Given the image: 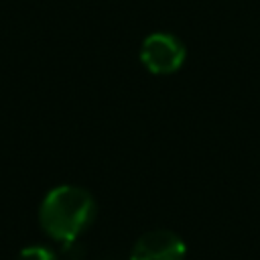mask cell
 Listing matches in <instances>:
<instances>
[{
  "mask_svg": "<svg viewBox=\"0 0 260 260\" xmlns=\"http://www.w3.org/2000/svg\"><path fill=\"white\" fill-rule=\"evenodd\" d=\"M63 256L67 260H81L83 258V246L77 240L63 242Z\"/></svg>",
  "mask_w": 260,
  "mask_h": 260,
  "instance_id": "cell-5",
  "label": "cell"
},
{
  "mask_svg": "<svg viewBox=\"0 0 260 260\" xmlns=\"http://www.w3.org/2000/svg\"><path fill=\"white\" fill-rule=\"evenodd\" d=\"M140 61L148 71L167 75V73L177 71L183 65L185 47L177 37L169 32H152L150 37L142 41Z\"/></svg>",
  "mask_w": 260,
  "mask_h": 260,
  "instance_id": "cell-2",
  "label": "cell"
},
{
  "mask_svg": "<svg viewBox=\"0 0 260 260\" xmlns=\"http://www.w3.org/2000/svg\"><path fill=\"white\" fill-rule=\"evenodd\" d=\"M95 217L93 197L75 185H61L51 189L39 209L41 228L57 242L77 240Z\"/></svg>",
  "mask_w": 260,
  "mask_h": 260,
  "instance_id": "cell-1",
  "label": "cell"
},
{
  "mask_svg": "<svg viewBox=\"0 0 260 260\" xmlns=\"http://www.w3.org/2000/svg\"><path fill=\"white\" fill-rule=\"evenodd\" d=\"M185 254L181 236L171 230H150L134 242L130 260H185Z\"/></svg>",
  "mask_w": 260,
  "mask_h": 260,
  "instance_id": "cell-3",
  "label": "cell"
},
{
  "mask_svg": "<svg viewBox=\"0 0 260 260\" xmlns=\"http://www.w3.org/2000/svg\"><path fill=\"white\" fill-rule=\"evenodd\" d=\"M16 260H59V258L47 246H28V248L20 250V254L16 256Z\"/></svg>",
  "mask_w": 260,
  "mask_h": 260,
  "instance_id": "cell-4",
  "label": "cell"
}]
</instances>
